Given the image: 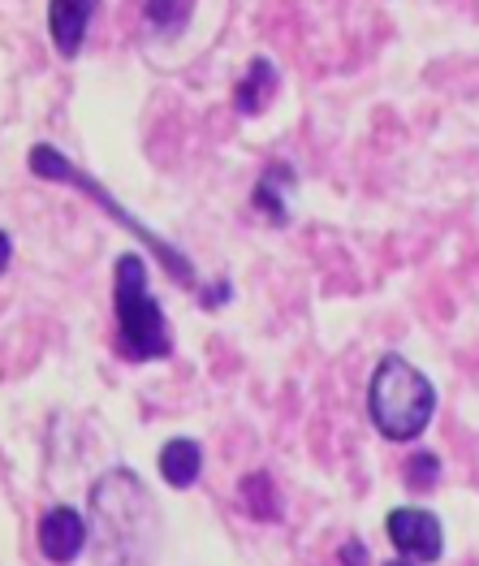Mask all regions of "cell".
<instances>
[{"label": "cell", "mask_w": 479, "mask_h": 566, "mask_svg": "<svg viewBox=\"0 0 479 566\" xmlns=\"http://www.w3.org/2000/svg\"><path fill=\"white\" fill-rule=\"evenodd\" d=\"M99 4L104 0H49V40L56 48V56L74 61L83 52Z\"/></svg>", "instance_id": "obj_6"}, {"label": "cell", "mask_w": 479, "mask_h": 566, "mask_svg": "<svg viewBox=\"0 0 479 566\" xmlns=\"http://www.w3.org/2000/svg\"><path fill=\"white\" fill-rule=\"evenodd\" d=\"M294 187H298V169H294L289 160H268L264 174H259V182H255V195H251L255 212H259L264 221H273L277 230H286Z\"/></svg>", "instance_id": "obj_7"}, {"label": "cell", "mask_w": 479, "mask_h": 566, "mask_svg": "<svg viewBox=\"0 0 479 566\" xmlns=\"http://www.w3.org/2000/svg\"><path fill=\"white\" fill-rule=\"evenodd\" d=\"M238 497H242V506H246V515H251V520H259V523L281 520V497H277V484H273V475L268 472L242 475Z\"/></svg>", "instance_id": "obj_10"}, {"label": "cell", "mask_w": 479, "mask_h": 566, "mask_svg": "<svg viewBox=\"0 0 479 566\" xmlns=\"http://www.w3.org/2000/svg\"><path fill=\"white\" fill-rule=\"evenodd\" d=\"M368 416L384 441H415L436 416V385L406 355H384L368 380Z\"/></svg>", "instance_id": "obj_2"}, {"label": "cell", "mask_w": 479, "mask_h": 566, "mask_svg": "<svg viewBox=\"0 0 479 566\" xmlns=\"http://www.w3.org/2000/svg\"><path fill=\"white\" fill-rule=\"evenodd\" d=\"M26 169H31L35 178H44V182H65V187L83 190L87 199H96L99 208H104V212H108V217H113L121 230H130L139 242H147V247L160 255V264H164V273H169L173 282L187 285V290L194 285L191 260H187V255H182L173 242H164L160 234H151V230H147L143 221H139V217H135L126 203H117V199L104 190V182H96L92 174H83L74 160H65V156H61V147H52V143H35V147H31V156H26Z\"/></svg>", "instance_id": "obj_3"}, {"label": "cell", "mask_w": 479, "mask_h": 566, "mask_svg": "<svg viewBox=\"0 0 479 566\" xmlns=\"http://www.w3.org/2000/svg\"><path fill=\"white\" fill-rule=\"evenodd\" d=\"M384 566H419V563H411V558H397V563H384Z\"/></svg>", "instance_id": "obj_15"}, {"label": "cell", "mask_w": 479, "mask_h": 566, "mask_svg": "<svg viewBox=\"0 0 479 566\" xmlns=\"http://www.w3.org/2000/svg\"><path fill=\"white\" fill-rule=\"evenodd\" d=\"M368 545L363 541H345L341 549H337V566H368Z\"/></svg>", "instance_id": "obj_13"}, {"label": "cell", "mask_w": 479, "mask_h": 566, "mask_svg": "<svg viewBox=\"0 0 479 566\" xmlns=\"http://www.w3.org/2000/svg\"><path fill=\"white\" fill-rule=\"evenodd\" d=\"M230 294H234V285L225 282V277H221V282H212L207 290L199 285V303H203V307H221V303H225Z\"/></svg>", "instance_id": "obj_14"}, {"label": "cell", "mask_w": 479, "mask_h": 566, "mask_svg": "<svg viewBox=\"0 0 479 566\" xmlns=\"http://www.w3.org/2000/svg\"><path fill=\"white\" fill-rule=\"evenodd\" d=\"M191 13H194V0H147L143 4L147 31L160 35V40H178L191 27Z\"/></svg>", "instance_id": "obj_11"}, {"label": "cell", "mask_w": 479, "mask_h": 566, "mask_svg": "<svg viewBox=\"0 0 479 566\" xmlns=\"http://www.w3.org/2000/svg\"><path fill=\"white\" fill-rule=\"evenodd\" d=\"M113 312H117V346L121 359L130 364H151V359H169L173 355V337L164 307L156 303L151 282H147L143 255L126 251L113 264Z\"/></svg>", "instance_id": "obj_1"}, {"label": "cell", "mask_w": 479, "mask_h": 566, "mask_svg": "<svg viewBox=\"0 0 479 566\" xmlns=\"http://www.w3.org/2000/svg\"><path fill=\"white\" fill-rule=\"evenodd\" d=\"M436 480H440V459H436V454H415V459L406 463V484H411V489L428 493Z\"/></svg>", "instance_id": "obj_12"}, {"label": "cell", "mask_w": 479, "mask_h": 566, "mask_svg": "<svg viewBox=\"0 0 479 566\" xmlns=\"http://www.w3.org/2000/svg\"><path fill=\"white\" fill-rule=\"evenodd\" d=\"M35 541H40V554H44L49 563L70 566L83 558V549H87V541H92V527H87V520H83L74 506H52L49 515L40 520Z\"/></svg>", "instance_id": "obj_5"}, {"label": "cell", "mask_w": 479, "mask_h": 566, "mask_svg": "<svg viewBox=\"0 0 479 566\" xmlns=\"http://www.w3.org/2000/svg\"><path fill=\"white\" fill-rule=\"evenodd\" d=\"M160 475L169 489H191L203 475V446L194 437H169L160 446Z\"/></svg>", "instance_id": "obj_9"}, {"label": "cell", "mask_w": 479, "mask_h": 566, "mask_svg": "<svg viewBox=\"0 0 479 566\" xmlns=\"http://www.w3.org/2000/svg\"><path fill=\"white\" fill-rule=\"evenodd\" d=\"M384 532H388L397 558H411V563L428 566V563H440V554H445L440 520L432 511H424V506H397V511H388Z\"/></svg>", "instance_id": "obj_4"}, {"label": "cell", "mask_w": 479, "mask_h": 566, "mask_svg": "<svg viewBox=\"0 0 479 566\" xmlns=\"http://www.w3.org/2000/svg\"><path fill=\"white\" fill-rule=\"evenodd\" d=\"M277 87H281L277 65H273L268 56H251L246 70H242V78L234 83V113H242V117H259V113L268 108V99L277 95Z\"/></svg>", "instance_id": "obj_8"}]
</instances>
